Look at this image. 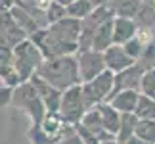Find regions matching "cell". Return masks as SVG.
Listing matches in <instances>:
<instances>
[{
    "mask_svg": "<svg viewBox=\"0 0 155 144\" xmlns=\"http://www.w3.org/2000/svg\"><path fill=\"white\" fill-rule=\"evenodd\" d=\"M96 6L92 4V0H75L71 6H67V15L75 17V19H84L86 15H90Z\"/></svg>",
    "mask_w": 155,
    "mask_h": 144,
    "instance_id": "44dd1931",
    "label": "cell"
},
{
    "mask_svg": "<svg viewBox=\"0 0 155 144\" xmlns=\"http://www.w3.org/2000/svg\"><path fill=\"white\" fill-rule=\"evenodd\" d=\"M109 2H111V0H92V4L96 6V8H98V6H107Z\"/></svg>",
    "mask_w": 155,
    "mask_h": 144,
    "instance_id": "d6a6232c",
    "label": "cell"
},
{
    "mask_svg": "<svg viewBox=\"0 0 155 144\" xmlns=\"http://www.w3.org/2000/svg\"><path fill=\"white\" fill-rule=\"evenodd\" d=\"M77 133H79V136L82 139V142H84V144H102V142L98 140V136L94 135L92 131H88L86 127H82L81 123L77 125Z\"/></svg>",
    "mask_w": 155,
    "mask_h": 144,
    "instance_id": "83f0119b",
    "label": "cell"
},
{
    "mask_svg": "<svg viewBox=\"0 0 155 144\" xmlns=\"http://www.w3.org/2000/svg\"><path fill=\"white\" fill-rule=\"evenodd\" d=\"M12 12V15H14V19L17 21V25H19L23 31H25L29 37H31L33 33H37L38 29H40V25H38V21L35 19V15L29 12L25 6H21V4H15L14 8L10 10Z\"/></svg>",
    "mask_w": 155,
    "mask_h": 144,
    "instance_id": "9a60e30c",
    "label": "cell"
},
{
    "mask_svg": "<svg viewBox=\"0 0 155 144\" xmlns=\"http://www.w3.org/2000/svg\"><path fill=\"white\" fill-rule=\"evenodd\" d=\"M77 60H79V73H81V81L82 83H88V81L96 79L98 75H102L107 69L104 52L92 50V48L79 50L77 52Z\"/></svg>",
    "mask_w": 155,
    "mask_h": 144,
    "instance_id": "52a82bcc",
    "label": "cell"
},
{
    "mask_svg": "<svg viewBox=\"0 0 155 144\" xmlns=\"http://www.w3.org/2000/svg\"><path fill=\"white\" fill-rule=\"evenodd\" d=\"M37 75H40L44 81H48L52 87L59 88L61 92L71 88V87L82 85L77 54L44 60V62L40 63V67L37 69Z\"/></svg>",
    "mask_w": 155,
    "mask_h": 144,
    "instance_id": "7a4b0ae2",
    "label": "cell"
},
{
    "mask_svg": "<svg viewBox=\"0 0 155 144\" xmlns=\"http://www.w3.org/2000/svg\"><path fill=\"white\" fill-rule=\"evenodd\" d=\"M136 117L138 119H155V100L150 96L140 94L138 106H136Z\"/></svg>",
    "mask_w": 155,
    "mask_h": 144,
    "instance_id": "7402d4cb",
    "label": "cell"
},
{
    "mask_svg": "<svg viewBox=\"0 0 155 144\" xmlns=\"http://www.w3.org/2000/svg\"><path fill=\"white\" fill-rule=\"evenodd\" d=\"M104 58H105L107 69L113 71V73H121V71L128 69L130 65L136 63V60L127 52V48H124L123 44H113V46H109L104 52Z\"/></svg>",
    "mask_w": 155,
    "mask_h": 144,
    "instance_id": "30bf717a",
    "label": "cell"
},
{
    "mask_svg": "<svg viewBox=\"0 0 155 144\" xmlns=\"http://www.w3.org/2000/svg\"><path fill=\"white\" fill-rule=\"evenodd\" d=\"M0 62L2 63H14V48L0 44Z\"/></svg>",
    "mask_w": 155,
    "mask_h": 144,
    "instance_id": "f1b7e54d",
    "label": "cell"
},
{
    "mask_svg": "<svg viewBox=\"0 0 155 144\" xmlns=\"http://www.w3.org/2000/svg\"><path fill=\"white\" fill-rule=\"evenodd\" d=\"M12 104L25 111L31 117L33 125H40L42 119L46 117V113H48L42 98L38 96L37 88L33 87L31 81H25L14 88V92H12Z\"/></svg>",
    "mask_w": 155,
    "mask_h": 144,
    "instance_id": "3957f363",
    "label": "cell"
},
{
    "mask_svg": "<svg viewBox=\"0 0 155 144\" xmlns=\"http://www.w3.org/2000/svg\"><path fill=\"white\" fill-rule=\"evenodd\" d=\"M136 125H138L136 113H123L121 115V127L117 131V140H121L124 144L128 139H132L136 135Z\"/></svg>",
    "mask_w": 155,
    "mask_h": 144,
    "instance_id": "ffe728a7",
    "label": "cell"
},
{
    "mask_svg": "<svg viewBox=\"0 0 155 144\" xmlns=\"http://www.w3.org/2000/svg\"><path fill=\"white\" fill-rule=\"evenodd\" d=\"M144 2H151V4H155V0H144Z\"/></svg>",
    "mask_w": 155,
    "mask_h": 144,
    "instance_id": "d590c367",
    "label": "cell"
},
{
    "mask_svg": "<svg viewBox=\"0 0 155 144\" xmlns=\"http://www.w3.org/2000/svg\"><path fill=\"white\" fill-rule=\"evenodd\" d=\"M144 4V0H111L109 8L113 10L115 17H128V19H134L138 15V12Z\"/></svg>",
    "mask_w": 155,
    "mask_h": 144,
    "instance_id": "2e32d148",
    "label": "cell"
},
{
    "mask_svg": "<svg viewBox=\"0 0 155 144\" xmlns=\"http://www.w3.org/2000/svg\"><path fill=\"white\" fill-rule=\"evenodd\" d=\"M96 108L100 110V113H102L104 127L109 131L111 135L117 136V131H119V127H121V115H123V113L119 111V110H115L109 102H104V104H100Z\"/></svg>",
    "mask_w": 155,
    "mask_h": 144,
    "instance_id": "e0dca14e",
    "label": "cell"
},
{
    "mask_svg": "<svg viewBox=\"0 0 155 144\" xmlns=\"http://www.w3.org/2000/svg\"><path fill=\"white\" fill-rule=\"evenodd\" d=\"M136 35H138V25L134 19H128V17L113 19V43L115 44H127Z\"/></svg>",
    "mask_w": 155,
    "mask_h": 144,
    "instance_id": "4fadbf2b",
    "label": "cell"
},
{
    "mask_svg": "<svg viewBox=\"0 0 155 144\" xmlns=\"http://www.w3.org/2000/svg\"><path fill=\"white\" fill-rule=\"evenodd\" d=\"M124 144H151V142H147V140H144V139H140V136H132V139H128Z\"/></svg>",
    "mask_w": 155,
    "mask_h": 144,
    "instance_id": "1f68e13d",
    "label": "cell"
},
{
    "mask_svg": "<svg viewBox=\"0 0 155 144\" xmlns=\"http://www.w3.org/2000/svg\"><path fill=\"white\" fill-rule=\"evenodd\" d=\"M81 125H82V127H86L88 131H92V133L98 136V140H100V142H105V140H113V139H117L115 135H111L109 131L104 127L102 113H100L98 108H90V110H86V113H84V117H82Z\"/></svg>",
    "mask_w": 155,
    "mask_h": 144,
    "instance_id": "7c38bea8",
    "label": "cell"
},
{
    "mask_svg": "<svg viewBox=\"0 0 155 144\" xmlns=\"http://www.w3.org/2000/svg\"><path fill=\"white\" fill-rule=\"evenodd\" d=\"M140 92L144 94V96H150V98L155 100V67L144 73V77H142Z\"/></svg>",
    "mask_w": 155,
    "mask_h": 144,
    "instance_id": "4316f807",
    "label": "cell"
},
{
    "mask_svg": "<svg viewBox=\"0 0 155 144\" xmlns=\"http://www.w3.org/2000/svg\"><path fill=\"white\" fill-rule=\"evenodd\" d=\"M29 81H31V83H33V87L37 88L38 96L42 98L44 106H46V110H48V111H59V106H61L63 92L59 91V88L52 87L48 81H44L42 77L37 75V73H35V75H33Z\"/></svg>",
    "mask_w": 155,
    "mask_h": 144,
    "instance_id": "9c48e42d",
    "label": "cell"
},
{
    "mask_svg": "<svg viewBox=\"0 0 155 144\" xmlns=\"http://www.w3.org/2000/svg\"><path fill=\"white\" fill-rule=\"evenodd\" d=\"M56 144H84V142H82V139L79 136V133H73L69 136H63V139L58 140Z\"/></svg>",
    "mask_w": 155,
    "mask_h": 144,
    "instance_id": "f546056e",
    "label": "cell"
},
{
    "mask_svg": "<svg viewBox=\"0 0 155 144\" xmlns=\"http://www.w3.org/2000/svg\"><path fill=\"white\" fill-rule=\"evenodd\" d=\"M29 35L17 25L12 12H0V44L15 48L19 43L27 40Z\"/></svg>",
    "mask_w": 155,
    "mask_h": 144,
    "instance_id": "ba28073f",
    "label": "cell"
},
{
    "mask_svg": "<svg viewBox=\"0 0 155 144\" xmlns=\"http://www.w3.org/2000/svg\"><path fill=\"white\" fill-rule=\"evenodd\" d=\"M86 102L84 94H82V85L71 87L67 91H63L61 106H59V115L63 117L65 123L69 125H79L86 113Z\"/></svg>",
    "mask_w": 155,
    "mask_h": 144,
    "instance_id": "8992f818",
    "label": "cell"
},
{
    "mask_svg": "<svg viewBox=\"0 0 155 144\" xmlns=\"http://www.w3.org/2000/svg\"><path fill=\"white\" fill-rule=\"evenodd\" d=\"M17 4V0H0V12H10Z\"/></svg>",
    "mask_w": 155,
    "mask_h": 144,
    "instance_id": "4dcf8cb0",
    "label": "cell"
},
{
    "mask_svg": "<svg viewBox=\"0 0 155 144\" xmlns=\"http://www.w3.org/2000/svg\"><path fill=\"white\" fill-rule=\"evenodd\" d=\"M44 54L40 52V48L33 43L31 39L23 40L14 48V67L21 77V83L29 81L31 77L37 73L40 63L44 62Z\"/></svg>",
    "mask_w": 155,
    "mask_h": 144,
    "instance_id": "277c9868",
    "label": "cell"
},
{
    "mask_svg": "<svg viewBox=\"0 0 155 144\" xmlns=\"http://www.w3.org/2000/svg\"><path fill=\"white\" fill-rule=\"evenodd\" d=\"M102 144H123V142L117 140V139H113V140H105V142H102Z\"/></svg>",
    "mask_w": 155,
    "mask_h": 144,
    "instance_id": "e575fe53",
    "label": "cell"
},
{
    "mask_svg": "<svg viewBox=\"0 0 155 144\" xmlns=\"http://www.w3.org/2000/svg\"><path fill=\"white\" fill-rule=\"evenodd\" d=\"M138 31H150L155 33V4L151 2H144L138 12V15L134 17Z\"/></svg>",
    "mask_w": 155,
    "mask_h": 144,
    "instance_id": "d6986e66",
    "label": "cell"
},
{
    "mask_svg": "<svg viewBox=\"0 0 155 144\" xmlns=\"http://www.w3.org/2000/svg\"><path fill=\"white\" fill-rule=\"evenodd\" d=\"M46 17H48L50 25H52V23H58V21H61L63 17H67V8L61 6L58 0H54L48 8H46Z\"/></svg>",
    "mask_w": 155,
    "mask_h": 144,
    "instance_id": "cb8c5ba5",
    "label": "cell"
},
{
    "mask_svg": "<svg viewBox=\"0 0 155 144\" xmlns=\"http://www.w3.org/2000/svg\"><path fill=\"white\" fill-rule=\"evenodd\" d=\"M136 136H140V139L155 144V119H138Z\"/></svg>",
    "mask_w": 155,
    "mask_h": 144,
    "instance_id": "603a6c76",
    "label": "cell"
},
{
    "mask_svg": "<svg viewBox=\"0 0 155 144\" xmlns=\"http://www.w3.org/2000/svg\"><path fill=\"white\" fill-rule=\"evenodd\" d=\"M144 73H146V71L142 69L138 63L130 65L128 69L121 71V73H115V88H113V94L121 92V91H138L140 92L142 77H144Z\"/></svg>",
    "mask_w": 155,
    "mask_h": 144,
    "instance_id": "8fae6325",
    "label": "cell"
},
{
    "mask_svg": "<svg viewBox=\"0 0 155 144\" xmlns=\"http://www.w3.org/2000/svg\"><path fill=\"white\" fill-rule=\"evenodd\" d=\"M29 139L33 144H56V140L42 129V125H33L29 131Z\"/></svg>",
    "mask_w": 155,
    "mask_h": 144,
    "instance_id": "d4e9b609",
    "label": "cell"
},
{
    "mask_svg": "<svg viewBox=\"0 0 155 144\" xmlns=\"http://www.w3.org/2000/svg\"><path fill=\"white\" fill-rule=\"evenodd\" d=\"M113 88H115V73L109 69H105L96 79L82 83V94H84L86 108L90 110V108H96L104 102H109Z\"/></svg>",
    "mask_w": 155,
    "mask_h": 144,
    "instance_id": "5b68a950",
    "label": "cell"
},
{
    "mask_svg": "<svg viewBox=\"0 0 155 144\" xmlns=\"http://www.w3.org/2000/svg\"><path fill=\"white\" fill-rule=\"evenodd\" d=\"M147 44H150V43L142 40V39L138 37V35H136L134 39H130L128 43H127V44H123V46L127 48V52H128L130 56H132V58L136 60V62H138V60H140V56L144 54V50H146V46H147Z\"/></svg>",
    "mask_w": 155,
    "mask_h": 144,
    "instance_id": "484cf974",
    "label": "cell"
},
{
    "mask_svg": "<svg viewBox=\"0 0 155 144\" xmlns=\"http://www.w3.org/2000/svg\"><path fill=\"white\" fill-rule=\"evenodd\" d=\"M138 100H140L138 91H121V92H115L111 96L109 104L121 113H134L136 106H138Z\"/></svg>",
    "mask_w": 155,
    "mask_h": 144,
    "instance_id": "5bb4252c",
    "label": "cell"
},
{
    "mask_svg": "<svg viewBox=\"0 0 155 144\" xmlns=\"http://www.w3.org/2000/svg\"><path fill=\"white\" fill-rule=\"evenodd\" d=\"M79 37H81V19L75 17H63L61 21L38 29L33 33L31 39L40 48L44 58H58V56H71L79 52Z\"/></svg>",
    "mask_w": 155,
    "mask_h": 144,
    "instance_id": "6da1fadb",
    "label": "cell"
},
{
    "mask_svg": "<svg viewBox=\"0 0 155 144\" xmlns=\"http://www.w3.org/2000/svg\"><path fill=\"white\" fill-rule=\"evenodd\" d=\"M115 19V17H113ZM113 19L105 21L102 27L96 31L94 35V40H92V50H98V52H105L109 46H113Z\"/></svg>",
    "mask_w": 155,
    "mask_h": 144,
    "instance_id": "ac0fdd59",
    "label": "cell"
},
{
    "mask_svg": "<svg viewBox=\"0 0 155 144\" xmlns=\"http://www.w3.org/2000/svg\"><path fill=\"white\" fill-rule=\"evenodd\" d=\"M58 2L61 4V6H65V8H67V6H71V4L75 2V0H58Z\"/></svg>",
    "mask_w": 155,
    "mask_h": 144,
    "instance_id": "836d02e7",
    "label": "cell"
}]
</instances>
